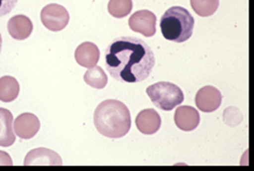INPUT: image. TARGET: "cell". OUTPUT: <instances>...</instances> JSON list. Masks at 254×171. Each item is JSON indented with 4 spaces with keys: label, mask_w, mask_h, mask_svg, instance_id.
<instances>
[{
    "label": "cell",
    "mask_w": 254,
    "mask_h": 171,
    "mask_svg": "<svg viewBox=\"0 0 254 171\" xmlns=\"http://www.w3.org/2000/svg\"><path fill=\"white\" fill-rule=\"evenodd\" d=\"M146 94L158 109L171 111L184 101V94L176 84L159 81L146 88Z\"/></svg>",
    "instance_id": "277c9868"
},
{
    "label": "cell",
    "mask_w": 254,
    "mask_h": 171,
    "mask_svg": "<svg viewBox=\"0 0 254 171\" xmlns=\"http://www.w3.org/2000/svg\"><path fill=\"white\" fill-rule=\"evenodd\" d=\"M97 131L104 137L119 139L127 135L130 129L131 119L127 106L116 99L101 102L93 116Z\"/></svg>",
    "instance_id": "7a4b0ae2"
},
{
    "label": "cell",
    "mask_w": 254,
    "mask_h": 171,
    "mask_svg": "<svg viewBox=\"0 0 254 171\" xmlns=\"http://www.w3.org/2000/svg\"><path fill=\"white\" fill-rule=\"evenodd\" d=\"M192 9L201 17H209L216 13L220 0H190Z\"/></svg>",
    "instance_id": "e0dca14e"
},
{
    "label": "cell",
    "mask_w": 254,
    "mask_h": 171,
    "mask_svg": "<svg viewBox=\"0 0 254 171\" xmlns=\"http://www.w3.org/2000/svg\"><path fill=\"white\" fill-rule=\"evenodd\" d=\"M135 125L143 135H153L160 129L161 118L154 109H144L137 114Z\"/></svg>",
    "instance_id": "8fae6325"
},
{
    "label": "cell",
    "mask_w": 254,
    "mask_h": 171,
    "mask_svg": "<svg viewBox=\"0 0 254 171\" xmlns=\"http://www.w3.org/2000/svg\"><path fill=\"white\" fill-rule=\"evenodd\" d=\"M18 0H0V17L9 14L16 6Z\"/></svg>",
    "instance_id": "d6986e66"
},
{
    "label": "cell",
    "mask_w": 254,
    "mask_h": 171,
    "mask_svg": "<svg viewBox=\"0 0 254 171\" xmlns=\"http://www.w3.org/2000/svg\"><path fill=\"white\" fill-rule=\"evenodd\" d=\"M194 25V17L186 8L181 6L169 8L160 18L162 36L167 41L175 43H183L189 40L193 34Z\"/></svg>",
    "instance_id": "3957f363"
},
{
    "label": "cell",
    "mask_w": 254,
    "mask_h": 171,
    "mask_svg": "<svg viewBox=\"0 0 254 171\" xmlns=\"http://www.w3.org/2000/svg\"><path fill=\"white\" fill-rule=\"evenodd\" d=\"M69 13L65 7L52 3L46 5L41 11V21L50 31L60 32L64 30L69 22Z\"/></svg>",
    "instance_id": "5b68a950"
},
{
    "label": "cell",
    "mask_w": 254,
    "mask_h": 171,
    "mask_svg": "<svg viewBox=\"0 0 254 171\" xmlns=\"http://www.w3.org/2000/svg\"><path fill=\"white\" fill-rule=\"evenodd\" d=\"M2 36H1V33H0V54H1V49H2Z\"/></svg>",
    "instance_id": "44dd1931"
},
{
    "label": "cell",
    "mask_w": 254,
    "mask_h": 171,
    "mask_svg": "<svg viewBox=\"0 0 254 171\" xmlns=\"http://www.w3.org/2000/svg\"><path fill=\"white\" fill-rule=\"evenodd\" d=\"M85 83L95 89H103L108 83V76L101 66L90 67L83 76Z\"/></svg>",
    "instance_id": "2e32d148"
},
{
    "label": "cell",
    "mask_w": 254,
    "mask_h": 171,
    "mask_svg": "<svg viewBox=\"0 0 254 171\" xmlns=\"http://www.w3.org/2000/svg\"><path fill=\"white\" fill-rule=\"evenodd\" d=\"M155 64L150 47L135 37H119L105 50V67L120 82L137 83L145 80Z\"/></svg>",
    "instance_id": "6da1fadb"
},
{
    "label": "cell",
    "mask_w": 254,
    "mask_h": 171,
    "mask_svg": "<svg viewBox=\"0 0 254 171\" xmlns=\"http://www.w3.org/2000/svg\"><path fill=\"white\" fill-rule=\"evenodd\" d=\"M41 128L40 120L32 113H23L14 120L13 129L16 136L22 140L34 138Z\"/></svg>",
    "instance_id": "ba28073f"
},
{
    "label": "cell",
    "mask_w": 254,
    "mask_h": 171,
    "mask_svg": "<svg viewBox=\"0 0 254 171\" xmlns=\"http://www.w3.org/2000/svg\"><path fill=\"white\" fill-rule=\"evenodd\" d=\"M12 160L11 157L3 151H0V166H12Z\"/></svg>",
    "instance_id": "ffe728a7"
},
{
    "label": "cell",
    "mask_w": 254,
    "mask_h": 171,
    "mask_svg": "<svg viewBox=\"0 0 254 171\" xmlns=\"http://www.w3.org/2000/svg\"><path fill=\"white\" fill-rule=\"evenodd\" d=\"M174 122L177 128L184 132H191L200 124L199 112L191 106H180L174 114Z\"/></svg>",
    "instance_id": "30bf717a"
},
{
    "label": "cell",
    "mask_w": 254,
    "mask_h": 171,
    "mask_svg": "<svg viewBox=\"0 0 254 171\" xmlns=\"http://www.w3.org/2000/svg\"><path fill=\"white\" fill-rule=\"evenodd\" d=\"M7 30L9 35L17 40L23 41L30 37L33 32V23L25 15H15L8 21Z\"/></svg>",
    "instance_id": "4fadbf2b"
},
{
    "label": "cell",
    "mask_w": 254,
    "mask_h": 171,
    "mask_svg": "<svg viewBox=\"0 0 254 171\" xmlns=\"http://www.w3.org/2000/svg\"><path fill=\"white\" fill-rule=\"evenodd\" d=\"M20 85L16 78L5 75L0 77V101L9 103L18 97Z\"/></svg>",
    "instance_id": "9a60e30c"
},
{
    "label": "cell",
    "mask_w": 254,
    "mask_h": 171,
    "mask_svg": "<svg viewBox=\"0 0 254 171\" xmlns=\"http://www.w3.org/2000/svg\"><path fill=\"white\" fill-rule=\"evenodd\" d=\"M128 26L131 31L150 38L156 33V16L149 10L136 11L129 17Z\"/></svg>",
    "instance_id": "8992f818"
},
{
    "label": "cell",
    "mask_w": 254,
    "mask_h": 171,
    "mask_svg": "<svg viewBox=\"0 0 254 171\" xmlns=\"http://www.w3.org/2000/svg\"><path fill=\"white\" fill-rule=\"evenodd\" d=\"M74 57L79 65L90 68L98 63L100 51L95 44L91 42H84L76 48Z\"/></svg>",
    "instance_id": "7c38bea8"
},
{
    "label": "cell",
    "mask_w": 254,
    "mask_h": 171,
    "mask_svg": "<svg viewBox=\"0 0 254 171\" xmlns=\"http://www.w3.org/2000/svg\"><path fill=\"white\" fill-rule=\"evenodd\" d=\"M13 115L5 108H0V147L8 148L15 143L13 133Z\"/></svg>",
    "instance_id": "5bb4252c"
},
{
    "label": "cell",
    "mask_w": 254,
    "mask_h": 171,
    "mask_svg": "<svg viewBox=\"0 0 254 171\" xmlns=\"http://www.w3.org/2000/svg\"><path fill=\"white\" fill-rule=\"evenodd\" d=\"M63 161L56 152L39 148L30 151L24 161V166H62Z\"/></svg>",
    "instance_id": "9c48e42d"
},
{
    "label": "cell",
    "mask_w": 254,
    "mask_h": 171,
    "mask_svg": "<svg viewBox=\"0 0 254 171\" xmlns=\"http://www.w3.org/2000/svg\"><path fill=\"white\" fill-rule=\"evenodd\" d=\"M222 100L223 96L220 90L211 85L202 87L195 97L196 106L205 113H212L218 110L222 104Z\"/></svg>",
    "instance_id": "52a82bcc"
},
{
    "label": "cell",
    "mask_w": 254,
    "mask_h": 171,
    "mask_svg": "<svg viewBox=\"0 0 254 171\" xmlns=\"http://www.w3.org/2000/svg\"><path fill=\"white\" fill-rule=\"evenodd\" d=\"M132 9L131 0H110L108 3V12L115 18H124Z\"/></svg>",
    "instance_id": "ac0fdd59"
}]
</instances>
